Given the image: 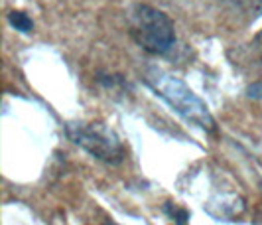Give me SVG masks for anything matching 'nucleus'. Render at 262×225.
Here are the masks:
<instances>
[{"mask_svg": "<svg viewBox=\"0 0 262 225\" xmlns=\"http://www.w3.org/2000/svg\"><path fill=\"white\" fill-rule=\"evenodd\" d=\"M128 26L134 42L152 55H162L176 42L171 20L148 4H136L128 16Z\"/></svg>", "mask_w": 262, "mask_h": 225, "instance_id": "2", "label": "nucleus"}, {"mask_svg": "<svg viewBox=\"0 0 262 225\" xmlns=\"http://www.w3.org/2000/svg\"><path fill=\"white\" fill-rule=\"evenodd\" d=\"M164 212L168 213L171 217V221L176 225H187V219H189V212L184 210V208H178L176 203H171V201H166V206H164Z\"/></svg>", "mask_w": 262, "mask_h": 225, "instance_id": "6", "label": "nucleus"}, {"mask_svg": "<svg viewBox=\"0 0 262 225\" xmlns=\"http://www.w3.org/2000/svg\"><path fill=\"white\" fill-rule=\"evenodd\" d=\"M205 212L217 221H231L245 212V199L236 194H221L205 203Z\"/></svg>", "mask_w": 262, "mask_h": 225, "instance_id": "4", "label": "nucleus"}, {"mask_svg": "<svg viewBox=\"0 0 262 225\" xmlns=\"http://www.w3.org/2000/svg\"><path fill=\"white\" fill-rule=\"evenodd\" d=\"M256 44H258V50H260V53H262V32L258 34V38H256Z\"/></svg>", "mask_w": 262, "mask_h": 225, "instance_id": "7", "label": "nucleus"}, {"mask_svg": "<svg viewBox=\"0 0 262 225\" xmlns=\"http://www.w3.org/2000/svg\"><path fill=\"white\" fill-rule=\"evenodd\" d=\"M144 81L146 85L156 93L160 99H164L185 122L193 125L205 133L217 131L209 107L205 105V101L201 97H197L193 89H189V85H185L180 77L171 75L168 71H162L158 67H152V69H148Z\"/></svg>", "mask_w": 262, "mask_h": 225, "instance_id": "1", "label": "nucleus"}, {"mask_svg": "<svg viewBox=\"0 0 262 225\" xmlns=\"http://www.w3.org/2000/svg\"><path fill=\"white\" fill-rule=\"evenodd\" d=\"M103 225H117L115 221H106V223H103Z\"/></svg>", "mask_w": 262, "mask_h": 225, "instance_id": "8", "label": "nucleus"}, {"mask_svg": "<svg viewBox=\"0 0 262 225\" xmlns=\"http://www.w3.org/2000/svg\"><path fill=\"white\" fill-rule=\"evenodd\" d=\"M8 22H10V26L16 28V30H20V32H32L34 30V22L30 20V16L24 12H20V10H14V12L8 14Z\"/></svg>", "mask_w": 262, "mask_h": 225, "instance_id": "5", "label": "nucleus"}, {"mask_svg": "<svg viewBox=\"0 0 262 225\" xmlns=\"http://www.w3.org/2000/svg\"><path fill=\"white\" fill-rule=\"evenodd\" d=\"M66 133L73 145L81 146L93 158L117 166L126 158V146L108 127L101 122H69Z\"/></svg>", "mask_w": 262, "mask_h": 225, "instance_id": "3", "label": "nucleus"}]
</instances>
